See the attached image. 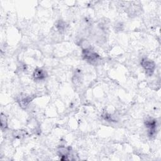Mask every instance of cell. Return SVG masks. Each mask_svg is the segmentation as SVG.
I'll return each instance as SVG.
<instances>
[{
  "label": "cell",
  "instance_id": "obj_5",
  "mask_svg": "<svg viewBox=\"0 0 161 161\" xmlns=\"http://www.w3.org/2000/svg\"><path fill=\"white\" fill-rule=\"evenodd\" d=\"M71 150V147H60L59 149V154L60 157L61 156L62 160H68L69 159L68 158V155L70 153V151Z\"/></svg>",
  "mask_w": 161,
  "mask_h": 161
},
{
  "label": "cell",
  "instance_id": "obj_4",
  "mask_svg": "<svg viewBox=\"0 0 161 161\" xmlns=\"http://www.w3.org/2000/svg\"><path fill=\"white\" fill-rule=\"evenodd\" d=\"M47 72L44 70L40 68H37L36 69H35L33 74V77L34 79L37 80H43L47 77Z\"/></svg>",
  "mask_w": 161,
  "mask_h": 161
},
{
  "label": "cell",
  "instance_id": "obj_3",
  "mask_svg": "<svg viewBox=\"0 0 161 161\" xmlns=\"http://www.w3.org/2000/svg\"><path fill=\"white\" fill-rule=\"evenodd\" d=\"M145 125L148 128V135L152 137L155 135L157 129V120L152 118H149L145 121Z\"/></svg>",
  "mask_w": 161,
  "mask_h": 161
},
{
  "label": "cell",
  "instance_id": "obj_9",
  "mask_svg": "<svg viewBox=\"0 0 161 161\" xmlns=\"http://www.w3.org/2000/svg\"><path fill=\"white\" fill-rule=\"evenodd\" d=\"M66 24L63 21H60V20L57 25V28L59 31H64L66 29Z\"/></svg>",
  "mask_w": 161,
  "mask_h": 161
},
{
  "label": "cell",
  "instance_id": "obj_10",
  "mask_svg": "<svg viewBox=\"0 0 161 161\" xmlns=\"http://www.w3.org/2000/svg\"><path fill=\"white\" fill-rule=\"evenodd\" d=\"M102 117L103 118L106 120L108 121V122H115L114 119L112 118V116L107 113H105L102 115Z\"/></svg>",
  "mask_w": 161,
  "mask_h": 161
},
{
  "label": "cell",
  "instance_id": "obj_7",
  "mask_svg": "<svg viewBox=\"0 0 161 161\" xmlns=\"http://www.w3.org/2000/svg\"><path fill=\"white\" fill-rule=\"evenodd\" d=\"M8 127L7 119L3 113L1 114V128L2 130H5Z\"/></svg>",
  "mask_w": 161,
  "mask_h": 161
},
{
  "label": "cell",
  "instance_id": "obj_8",
  "mask_svg": "<svg viewBox=\"0 0 161 161\" xmlns=\"http://www.w3.org/2000/svg\"><path fill=\"white\" fill-rule=\"evenodd\" d=\"M27 134V133L25 130H16L13 132V136L16 138H22Z\"/></svg>",
  "mask_w": 161,
  "mask_h": 161
},
{
  "label": "cell",
  "instance_id": "obj_6",
  "mask_svg": "<svg viewBox=\"0 0 161 161\" xmlns=\"http://www.w3.org/2000/svg\"><path fill=\"white\" fill-rule=\"evenodd\" d=\"M33 98L34 97H33L32 96H28L25 98H22L21 100L20 101V102H19L20 107H21L23 108H26L30 103V102L33 100Z\"/></svg>",
  "mask_w": 161,
  "mask_h": 161
},
{
  "label": "cell",
  "instance_id": "obj_1",
  "mask_svg": "<svg viewBox=\"0 0 161 161\" xmlns=\"http://www.w3.org/2000/svg\"><path fill=\"white\" fill-rule=\"evenodd\" d=\"M141 66L147 76H151L154 74L155 69V64L152 60L147 58H143L141 60Z\"/></svg>",
  "mask_w": 161,
  "mask_h": 161
},
{
  "label": "cell",
  "instance_id": "obj_2",
  "mask_svg": "<svg viewBox=\"0 0 161 161\" xmlns=\"http://www.w3.org/2000/svg\"><path fill=\"white\" fill-rule=\"evenodd\" d=\"M83 59L88 62L94 63L100 58V56L91 49H85L83 50Z\"/></svg>",
  "mask_w": 161,
  "mask_h": 161
}]
</instances>
